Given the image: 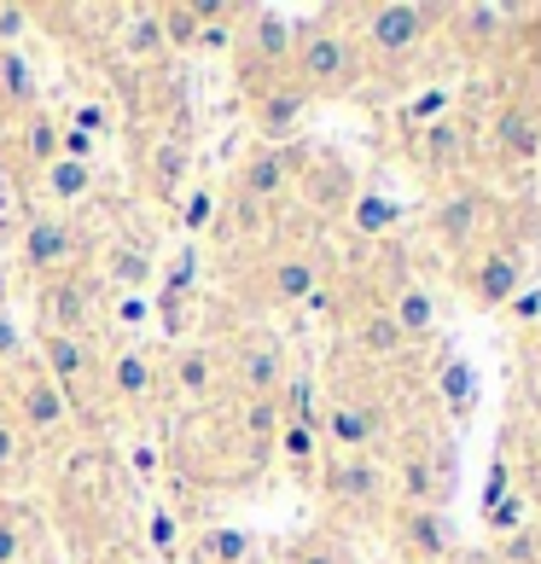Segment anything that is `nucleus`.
<instances>
[{"instance_id": "obj_27", "label": "nucleus", "mask_w": 541, "mask_h": 564, "mask_svg": "<svg viewBox=\"0 0 541 564\" xmlns=\"http://www.w3.org/2000/svg\"><path fill=\"white\" fill-rule=\"evenodd\" d=\"M145 547H152L158 564H175L186 553V541H181V518L170 507H152V518H145Z\"/></svg>"}, {"instance_id": "obj_8", "label": "nucleus", "mask_w": 541, "mask_h": 564, "mask_svg": "<svg viewBox=\"0 0 541 564\" xmlns=\"http://www.w3.org/2000/svg\"><path fill=\"white\" fill-rule=\"evenodd\" d=\"M297 170H303V158L291 152V145H251V152L239 158V170H234V204H239V216H257L262 204H274Z\"/></svg>"}, {"instance_id": "obj_19", "label": "nucleus", "mask_w": 541, "mask_h": 564, "mask_svg": "<svg viewBox=\"0 0 541 564\" xmlns=\"http://www.w3.org/2000/svg\"><path fill=\"white\" fill-rule=\"evenodd\" d=\"M321 431L338 443V454H367V443L379 436V420L361 408V402H326V413H321Z\"/></svg>"}, {"instance_id": "obj_31", "label": "nucleus", "mask_w": 541, "mask_h": 564, "mask_svg": "<svg viewBox=\"0 0 541 564\" xmlns=\"http://www.w3.org/2000/svg\"><path fill=\"white\" fill-rule=\"evenodd\" d=\"M58 122H65V129L71 134H88V140H106L111 134V106H106V99H82V106H71L65 117H58Z\"/></svg>"}, {"instance_id": "obj_9", "label": "nucleus", "mask_w": 541, "mask_h": 564, "mask_svg": "<svg viewBox=\"0 0 541 564\" xmlns=\"http://www.w3.org/2000/svg\"><path fill=\"white\" fill-rule=\"evenodd\" d=\"M88 274L99 280V291H106V297H152L158 257H152L145 245H134V239H111V245L94 257Z\"/></svg>"}, {"instance_id": "obj_28", "label": "nucleus", "mask_w": 541, "mask_h": 564, "mask_svg": "<svg viewBox=\"0 0 541 564\" xmlns=\"http://www.w3.org/2000/svg\"><path fill=\"white\" fill-rule=\"evenodd\" d=\"M356 344L367 349V355H402V326L397 321H390L385 315V308H367V315H361V326H356Z\"/></svg>"}, {"instance_id": "obj_25", "label": "nucleus", "mask_w": 541, "mask_h": 564, "mask_svg": "<svg viewBox=\"0 0 541 564\" xmlns=\"http://www.w3.org/2000/svg\"><path fill=\"white\" fill-rule=\"evenodd\" d=\"M477 297H484L489 308H501L518 297V262L512 257H484L477 262Z\"/></svg>"}, {"instance_id": "obj_49", "label": "nucleus", "mask_w": 541, "mask_h": 564, "mask_svg": "<svg viewBox=\"0 0 541 564\" xmlns=\"http://www.w3.org/2000/svg\"><path fill=\"white\" fill-rule=\"evenodd\" d=\"M175 564H198V558H193V553H181V558H175Z\"/></svg>"}, {"instance_id": "obj_35", "label": "nucleus", "mask_w": 541, "mask_h": 564, "mask_svg": "<svg viewBox=\"0 0 541 564\" xmlns=\"http://www.w3.org/2000/svg\"><path fill=\"white\" fill-rule=\"evenodd\" d=\"M24 361H30V344H24V332H18V321H12V308L0 303V379L18 372Z\"/></svg>"}, {"instance_id": "obj_4", "label": "nucleus", "mask_w": 541, "mask_h": 564, "mask_svg": "<svg viewBox=\"0 0 541 564\" xmlns=\"http://www.w3.org/2000/svg\"><path fill=\"white\" fill-rule=\"evenodd\" d=\"M0 408H12L7 420L24 431V443H30V436H58V431H71V420H76V402L35 361L7 372V402H0Z\"/></svg>"}, {"instance_id": "obj_21", "label": "nucleus", "mask_w": 541, "mask_h": 564, "mask_svg": "<svg viewBox=\"0 0 541 564\" xmlns=\"http://www.w3.org/2000/svg\"><path fill=\"white\" fill-rule=\"evenodd\" d=\"M186 553H193L198 564H251L257 558V541L245 535V530H234V524H204Z\"/></svg>"}, {"instance_id": "obj_11", "label": "nucleus", "mask_w": 541, "mask_h": 564, "mask_svg": "<svg viewBox=\"0 0 541 564\" xmlns=\"http://www.w3.org/2000/svg\"><path fill=\"white\" fill-rule=\"evenodd\" d=\"M245 99H251V122H257L262 145H285L291 134H297L303 111H309V94H303L291 76L257 82V88H245Z\"/></svg>"}, {"instance_id": "obj_36", "label": "nucleus", "mask_w": 541, "mask_h": 564, "mask_svg": "<svg viewBox=\"0 0 541 564\" xmlns=\"http://www.w3.org/2000/svg\"><path fill=\"white\" fill-rule=\"evenodd\" d=\"M210 221H216V193L210 186H186L181 193V227L186 234H204Z\"/></svg>"}, {"instance_id": "obj_43", "label": "nucleus", "mask_w": 541, "mask_h": 564, "mask_svg": "<svg viewBox=\"0 0 541 564\" xmlns=\"http://www.w3.org/2000/svg\"><path fill=\"white\" fill-rule=\"evenodd\" d=\"M454 18L466 24V35H472V41H484V35H495V24H501L507 12H495V7H466V12H454Z\"/></svg>"}, {"instance_id": "obj_30", "label": "nucleus", "mask_w": 541, "mask_h": 564, "mask_svg": "<svg viewBox=\"0 0 541 564\" xmlns=\"http://www.w3.org/2000/svg\"><path fill=\"white\" fill-rule=\"evenodd\" d=\"M461 145H466V134H461V122H454V117L425 122V163H431V170H448V163L461 158Z\"/></svg>"}, {"instance_id": "obj_48", "label": "nucleus", "mask_w": 541, "mask_h": 564, "mask_svg": "<svg viewBox=\"0 0 541 564\" xmlns=\"http://www.w3.org/2000/svg\"><path fill=\"white\" fill-rule=\"evenodd\" d=\"M443 106H448V99H443V94H425V99H420V106H413V122H425V117H436V111H443Z\"/></svg>"}, {"instance_id": "obj_18", "label": "nucleus", "mask_w": 541, "mask_h": 564, "mask_svg": "<svg viewBox=\"0 0 541 564\" xmlns=\"http://www.w3.org/2000/svg\"><path fill=\"white\" fill-rule=\"evenodd\" d=\"M321 291V262L309 250H285L268 262V297L274 303H309Z\"/></svg>"}, {"instance_id": "obj_40", "label": "nucleus", "mask_w": 541, "mask_h": 564, "mask_svg": "<svg viewBox=\"0 0 541 564\" xmlns=\"http://www.w3.org/2000/svg\"><path fill=\"white\" fill-rule=\"evenodd\" d=\"M472 216H477L472 198H448L443 210H436V227H443V239H466L472 234Z\"/></svg>"}, {"instance_id": "obj_16", "label": "nucleus", "mask_w": 541, "mask_h": 564, "mask_svg": "<svg viewBox=\"0 0 541 564\" xmlns=\"http://www.w3.org/2000/svg\"><path fill=\"white\" fill-rule=\"evenodd\" d=\"M30 111H41V88H35V70L18 47H0V122H24Z\"/></svg>"}, {"instance_id": "obj_33", "label": "nucleus", "mask_w": 541, "mask_h": 564, "mask_svg": "<svg viewBox=\"0 0 541 564\" xmlns=\"http://www.w3.org/2000/svg\"><path fill=\"white\" fill-rule=\"evenodd\" d=\"M495 140H501V152L530 158V152H535V117H530V111H501V122H495Z\"/></svg>"}, {"instance_id": "obj_50", "label": "nucleus", "mask_w": 541, "mask_h": 564, "mask_svg": "<svg viewBox=\"0 0 541 564\" xmlns=\"http://www.w3.org/2000/svg\"><path fill=\"white\" fill-rule=\"evenodd\" d=\"M134 564H158V558H152V553H140V558H134Z\"/></svg>"}, {"instance_id": "obj_3", "label": "nucleus", "mask_w": 541, "mask_h": 564, "mask_svg": "<svg viewBox=\"0 0 541 564\" xmlns=\"http://www.w3.org/2000/svg\"><path fill=\"white\" fill-rule=\"evenodd\" d=\"M234 47H239V70L245 88L257 82H274L291 70V53H297V18H285L274 7H251L234 18Z\"/></svg>"}, {"instance_id": "obj_38", "label": "nucleus", "mask_w": 541, "mask_h": 564, "mask_svg": "<svg viewBox=\"0 0 541 564\" xmlns=\"http://www.w3.org/2000/svg\"><path fill=\"white\" fill-rule=\"evenodd\" d=\"M30 553V535H24V518L12 507H0V564H24Z\"/></svg>"}, {"instance_id": "obj_46", "label": "nucleus", "mask_w": 541, "mask_h": 564, "mask_svg": "<svg viewBox=\"0 0 541 564\" xmlns=\"http://www.w3.org/2000/svg\"><path fill=\"white\" fill-rule=\"evenodd\" d=\"M24 24H30V12H24V7H7V12H0V47H7V41L24 30Z\"/></svg>"}, {"instance_id": "obj_32", "label": "nucleus", "mask_w": 541, "mask_h": 564, "mask_svg": "<svg viewBox=\"0 0 541 564\" xmlns=\"http://www.w3.org/2000/svg\"><path fill=\"white\" fill-rule=\"evenodd\" d=\"M402 495H408V507H436V500H443L436 495V466L425 454H413L402 466Z\"/></svg>"}, {"instance_id": "obj_34", "label": "nucleus", "mask_w": 541, "mask_h": 564, "mask_svg": "<svg viewBox=\"0 0 541 564\" xmlns=\"http://www.w3.org/2000/svg\"><path fill=\"white\" fill-rule=\"evenodd\" d=\"M106 321L111 332H140L145 321H152V297H106Z\"/></svg>"}, {"instance_id": "obj_13", "label": "nucleus", "mask_w": 541, "mask_h": 564, "mask_svg": "<svg viewBox=\"0 0 541 564\" xmlns=\"http://www.w3.org/2000/svg\"><path fill=\"white\" fill-rule=\"evenodd\" d=\"M186 186H193V145H186V134L163 129L145 145V193L158 204H181Z\"/></svg>"}, {"instance_id": "obj_10", "label": "nucleus", "mask_w": 541, "mask_h": 564, "mask_svg": "<svg viewBox=\"0 0 541 564\" xmlns=\"http://www.w3.org/2000/svg\"><path fill=\"white\" fill-rule=\"evenodd\" d=\"M431 30V7H408V0H385V7L361 12V41L385 58H402L425 41Z\"/></svg>"}, {"instance_id": "obj_47", "label": "nucleus", "mask_w": 541, "mask_h": 564, "mask_svg": "<svg viewBox=\"0 0 541 564\" xmlns=\"http://www.w3.org/2000/svg\"><path fill=\"white\" fill-rule=\"evenodd\" d=\"M507 558H512V564H535V535L518 530V535L507 541Z\"/></svg>"}, {"instance_id": "obj_29", "label": "nucleus", "mask_w": 541, "mask_h": 564, "mask_svg": "<svg viewBox=\"0 0 541 564\" xmlns=\"http://www.w3.org/2000/svg\"><path fill=\"white\" fill-rule=\"evenodd\" d=\"M397 204H390L385 193H361L356 204H349V221H356V234L361 239H379V234H390V227H397Z\"/></svg>"}, {"instance_id": "obj_45", "label": "nucleus", "mask_w": 541, "mask_h": 564, "mask_svg": "<svg viewBox=\"0 0 541 564\" xmlns=\"http://www.w3.org/2000/svg\"><path fill=\"white\" fill-rule=\"evenodd\" d=\"M501 495H507V466L495 459V466H489V489H484V507L495 512V507H501Z\"/></svg>"}, {"instance_id": "obj_23", "label": "nucleus", "mask_w": 541, "mask_h": 564, "mask_svg": "<svg viewBox=\"0 0 541 564\" xmlns=\"http://www.w3.org/2000/svg\"><path fill=\"white\" fill-rule=\"evenodd\" d=\"M402 541L420 558H443L454 547V535H448L443 518H436V507H402Z\"/></svg>"}, {"instance_id": "obj_41", "label": "nucleus", "mask_w": 541, "mask_h": 564, "mask_svg": "<svg viewBox=\"0 0 541 564\" xmlns=\"http://www.w3.org/2000/svg\"><path fill=\"white\" fill-rule=\"evenodd\" d=\"M285 564H349L332 541H321V535H309V541H297V547L285 553Z\"/></svg>"}, {"instance_id": "obj_15", "label": "nucleus", "mask_w": 541, "mask_h": 564, "mask_svg": "<svg viewBox=\"0 0 541 564\" xmlns=\"http://www.w3.org/2000/svg\"><path fill=\"white\" fill-rule=\"evenodd\" d=\"M326 495L338 500V507H372V500L385 495V471L372 466L367 454H338L326 466Z\"/></svg>"}, {"instance_id": "obj_26", "label": "nucleus", "mask_w": 541, "mask_h": 564, "mask_svg": "<svg viewBox=\"0 0 541 564\" xmlns=\"http://www.w3.org/2000/svg\"><path fill=\"white\" fill-rule=\"evenodd\" d=\"M274 448H280V459L291 471H315V454H321V431H309V425H291V420H280V431H274Z\"/></svg>"}, {"instance_id": "obj_24", "label": "nucleus", "mask_w": 541, "mask_h": 564, "mask_svg": "<svg viewBox=\"0 0 541 564\" xmlns=\"http://www.w3.org/2000/svg\"><path fill=\"white\" fill-rule=\"evenodd\" d=\"M385 315L402 326V338H425V332L436 326V303H431V291H425V285H402L397 297H390Z\"/></svg>"}, {"instance_id": "obj_1", "label": "nucleus", "mask_w": 541, "mask_h": 564, "mask_svg": "<svg viewBox=\"0 0 541 564\" xmlns=\"http://www.w3.org/2000/svg\"><path fill=\"white\" fill-rule=\"evenodd\" d=\"M88 262V234H82L76 216H58V210H41L24 221L18 234V274L30 285H47V280H65Z\"/></svg>"}, {"instance_id": "obj_42", "label": "nucleus", "mask_w": 541, "mask_h": 564, "mask_svg": "<svg viewBox=\"0 0 541 564\" xmlns=\"http://www.w3.org/2000/svg\"><path fill=\"white\" fill-rule=\"evenodd\" d=\"M245 431L262 436V443H274V431H280V402H245Z\"/></svg>"}, {"instance_id": "obj_39", "label": "nucleus", "mask_w": 541, "mask_h": 564, "mask_svg": "<svg viewBox=\"0 0 541 564\" xmlns=\"http://www.w3.org/2000/svg\"><path fill=\"white\" fill-rule=\"evenodd\" d=\"M472 390H477V372L466 361H448L443 367V402L448 408H472Z\"/></svg>"}, {"instance_id": "obj_51", "label": "nucleus", "mask_w": 541, "mask_h": 564, "mask_svg": "<svg viewBox=\"0 0 541 564\" xmlns=\"http://www.w3.org/2000/svg\"><path fill=\"white\" fill-rule=\"evenodd\" d=\"M0 402H7V379H0Z\"/></svg>"}, {"instance_id": "obj_7", "label": "nucleus", "mask_w": 541, "mask_h": 564, "mask_svg": "<svg viewBox=\"0 0 541 564\" xmlns=\"http://www.w3.org/2000/svg\"><path fill=\"white\" fill-rule=\"evenodd\" d=\"M30 361L47 372V379L71 395V402H88L99 390V361H106V349L94 338H65V332H35V349Z\"/></svg>"}, {"instance_id": "obj_12", "label": "nucleus", "mask_w": 541, "mask_h": 564, "mask_svg": "<svg viewBox=\"0 0 541 564\" xmlns=\"http://www.w3.org/2000/svg\"><path fill=\"white\" fill-rule=\"evenodd\" d=\"M163 384H170L181 402H210L227 384V355L216 344H181L170 361H163Z\"/></svg>"}, {"instance_id": "obj_22", "label": "nucleus", "mask_w": 541, "mask_h": 564, "mask_svg": "<svg viewBox=\"0 0 541 564\" xmlns=\"http://www.w3.org/2000/svg\"><path fill=\"white\" fill-rule=\"evenodd\" d=\"M117 47L134 58V65H158L163 53H170V41H163V24H158V7H140L122 18V30H117Z\"/></svg>"}, {"instance_id": "obj_2", "label": "nucleus", "mask_w": 541, "mask_h": 564, "mask_svg": "<svg viewBox=\"0 0 541 564\" xmlns=\"http://www.w3.org/2000/svg\"><path fill=\"white\" fill-rule=\"evenodd\" d=\"M297 88L315 99V94H344L349 82L361 76V58H356V41L332 24H297V53H291V70H285Z\"/></svg>"}, {"instance_id": "obj_14", "label": "nucleus", "mask_w": 541, "mask_h": 564, "mask_svg": "<svg viewBox=\"0 0 541 564\" xmlns=\"http://www.w3.org/2000/svg\"><path fill=\"white\" fill-rule=\"evenodd\" d=\"M227 372L245 384L251 402H274L280 384H285V349L274 338H245L234 355H227Z\"/></svg>"}, {"instance_id": "obj_17", "label": "nucleus", "mask_w": 541, "mask_h": 564, "mask_svg": "<svg viewBox=\"0 0 541 564\" xmlns=\"http://www.w3.org/2000/svg\"><path fill=\"white\" fill-rule=\"evenodd\" d=\"M35 193H41V204H47V210L71 216L76 204L94 193V163H71V158H53L47 170L35 175Z\"/></svg>"}, {"instance_id": "obj_20", "label": "nucleus", "mask_w": 541, "mask_h": 564, "mask_svg": "<svg viewBox=\"0 0 541 564\" xmlns=\"http://www.w3.org/2000/svg\"><path fill=\"white\" fill-rule=\"evenodd\" d=\"M58 129H65V122H58L53 111H30L24 122H18V163H24L30 181L58 158Z\"/></svg>"}, {"instance_id": "obj_37", "label": "nucleus", "mask_w": 541, "mask_h": 564, "mask_svg": "<svg viewBox=\"0 0 541 564\" xmlns=\"http://www.w3.org/2000/svg\"><path fill=\"white\" fill-rule=\"evenodd\" d=\"M24 448H30L24 431H18L7 413H0V484H12V477L24 471Z\"/></svg>"}, {"instance_id": "obj_44", "label": "nucleus", "mask_w": 541, "mask_h": 564, "mask_svg": "<svg viewBox=\"0 0 541 564\" xmlns=\"http://www.w3.org/2000/svg\"><path fill=\"white\" fill-rule=\"evenodd\" d=\"M94 152H99V140H88V134H71V129H58V158H71V163H94Z\"/></svg>"}, {"instance_id": "obj_5", "label": "nucleus", "mask_w": 541, "mask_h": 564, "mask_svg": "<svg viewBox=\"0 0 541 564\" xmlns=\"http://www.w3.org/2000/svg\"><path fill=\"white\" fill-rule=\"evenodd\" d=\"M99 315H106V291L88 268H76L65 280L35 285V321L41 332H65V338H94Z\"/></svg>"}, {"instance_id": "obj_6", "label": "nucleus", "mask_w": 541, "mask_h": 564, "mask_svg": "<svg viewBox=\"0 0 541 564\" xmlns=\"http://www.w3.org/2000/svg\"><path fill=\"white\" fill-rule=\"evenodd\" d=\"M158 390H163L158 349H145L134 338L106 349V361H99V395H106V402H117L122 413H145L158 402Z\"/></svg>"}]
</instances>
